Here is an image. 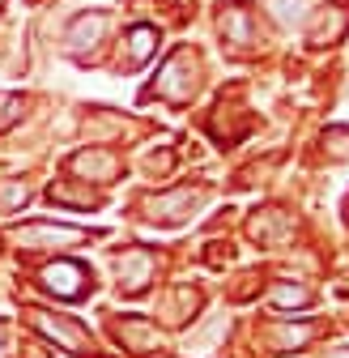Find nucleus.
<instances>
[{"label":"nucleus","instance_id":"1","mask_svg":"<svg viewBox=\"0 0 349 358\" xmlns=\"http://www.w3.org/2000/svg\"><path fill=\"white\" fill-rule=\"evenodd\" d=\"M85 273H81V268H73V264H60V268H47V273H43V286H47V290H60L64 299H77L81 294V282Z\"/></svg>","mask_w":349,"mask_h":358},{"label":"nucleus","instance_id":"2","mask_svg":"<svg viewBox=\"0 0 349 358\" xmlns=\"http://www.w3.org/2000/svg\"><path fill=\"white\" fill-rule=\"evenodd\" d=\"M154 38H158V34H154L149 26H137L133 34H128V43H133V48H128V69H137V64L154 52Z\"/></svg>","mask_w":349,"mask_h":358},{"label":"nucleus","instance_id":"3","mask_svg":"<svg viewBox=\"0 0 349 358\" xmlns=\"http://www.w3.org/2000/svg\"><path fill=\"white\" fill-rule=\"evenodd\" d=\"M26 239H30V243H43V239L73 243V239H81V231H73V227H30V231H26Z\"/></svg>","mask_w":349,"mask_h":358},{"label":"nucleus","instance_id":"4","mask_svg":"<svg viewBox=\"0 0 349 358\" xmlns=\"http://www.w3.org/2000/svg\"><path fill=\"white\" fill-rule=\"evenodd\" d=\"M230 17H235V22H230V26H226V22H222V34H226V30H230V34H235V38H239V43H247V38H251V26H247V13H243V9H239V5H235V13H230Z\"/></svg>","mask_w":349,"mask_h":358},{"label":"nucleus","instance_id":"5","mask_svg":"<svg viewBox=\"0 0 349 358\" xmlns=\"http://www.w3.org/2000/svg\"><path fill=\"white\" fill-rule=\"evenodd\" d=\"M307 299H311L307 290H290V286L277 290V303H281V307H290V303H307Z\"/></svg>","mask_w":349,"mask_h":358}]
</instances>
